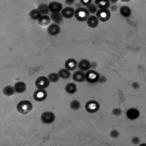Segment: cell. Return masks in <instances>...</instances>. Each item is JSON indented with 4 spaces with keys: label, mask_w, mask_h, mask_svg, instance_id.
<instances>
[{
    "label": "cell",
    "mask_w": 146,
    "mask_h": 146,
    "mask_svg": "<svg viewBox=\"0 0 146 146\" xmlns=\"http://www.w3.org/2000/svg\"><path fill=\"white\" fill-rule=\"evenodd\" d=\"M74 16L76 19L79 21H87L90 17V12L88 11L87 9L85 8H78L75 10Z\"/></svg>",
    "instance_id": "cell-1"
},
{
    "label": "cell",
    "mask_w": 146,
    "mask_h": 146,
    "mask_svg": "<svg viewBox=\"0 0 146 146\" xmlns=\"http://www.w3.org/2000/svg\"><path fill=\"white\" fill-rule=\"evenodd\" d=\"M17 109L18 111L23 114H27L29 113L32 109V105L30 102L24 100V101L20 102L17 105Z\"/></svg>",
    "instance_id": "cell-2"
},
{
    "label": "cell",
    "mask_w": 146,
    "mask_h": 146,
    "mask_svg": "<svg viewBox=\"0 0 146 146\" xmlns=\"http://www.w3.org/2000/svg\"><path fill=\"white\" fill-rule=\"evenodd\" d=\"M50 80L45 76H40L36 80V85L39 89H44L50 85Z\"/></svg>",
    "instance_id": "cell-3"
},
{
    "label": "cell",
    "mask_w": 146,
    "mask_h": 146,
    "mask_svg": "<svg viewBox=\"0 0 146 146\" xmlns=\"http://www.w3.org/2000/svg\"><path fill=\"white\" fill-rule=\"evenodd\" d=\"M97 17L101 21H106L110 17V12L108 9H99L97 12Z\"/></svg>",
    "instance_id": "cell-4"
},
{
    "label": "cell",
    "mask_w": 146,
    "mask_h": 146,
    "mask_svg": "<svg viewBox=\"0 0 146 146\" xmlns=\"http://www.w3.org/2000/svg\"><path fill=\"white\" fill-rule=\"evenodd\" d=\"M99 74L94 70H88L86 74V80L90 83L97 82L99 81Z\"/></svg>",
    "instance_id": "cell-5"
},
{
    "label": "cell",
    "mask_w": 146,
    "mask_h": 146,
    "mask_svg": "<svg viewBox=\"0 0 146 146\" xmlns=\"http://www.w3.org/2000/svg\"><path fill=\"white\" fill-rule=\"evenodd\" d=\"M55 115L52 112H44L41 115V120L44 124H51L55 120Z\"/></svg>",
    "instance_id": "cell-6"
},
{
    "label": "cell",
    "mask_w": 146,
    "mask_h": 146,
    "mask_svg": "<svg viewBox=\"0 0 146 146\" xmlns=\"http://www.w3.org/2000/svg\"><path fill=\"white\" fill-rule=\"evenodd\" d=\"M49 9L50 11L52 13H57V12H61L62 11V5L57 1H52L49 4Z\"/></svg>",
    "instance_id": "cell-7"
},
{
    "label": "cell",
    "mask_w": 146,
    "mask_h": 146,
    "mask_svg": "<svg viewBox=\"0 0 146 146\" xmlns=\"http://www.w3.org/2000/svg\"><path fill=\"white\" fill-rule=\"evenodd\" d=\"M48 33L50 36H57L61 32V28H60L59 25L56 23H52L50 24L48 27Z\"/></svg>",
    "instance_id": "cell-8"
},
{
    "label": "cell",
    "mask_w": 146,
    "mask_h": 146,
    "mask_svg": "<svg viewBox=\"0 0 146 146\" xmlns=\"http://www.w3.org/2000/svg\"><path fill=\"white\" fill-rule=\"evenodd\" d=\"M99 108V104L96 101L94 100H91L88 102L86 105V109L87 111L90 113H95L96 112Z\"/></svg>",
    "instance_id": "cell-9"
},
{
    "label": "cell",
    "mask_w": 146,
    "mask_h": 146,
    "mask_svg": "<svg viewBox=\"0 0 146 146\" xmlns=\"http://www.w3.org/2000/svg\"><path fill=\"white\" fill-rule=\"evenodd\" d=\"M75 12V11L74 9V8L70 7H67L66 8L62 9L61 14L64 18L70 19L74 16Z\"/></svg>",
    "instance_id": "cell-10"
},
{
    "label": "cell",
    "mask_w": 146,
    "mask_h": 146,
    "mask_svg": "<svg viewBox=\"0 0 146 146\" xmlns=\"http://www.w3.org/2000/svg\"><path fill=\"white\" fill-rule=\"evenodd\" d=\"M91 67V63L88 60L86 59L81 60L79 62V64H78V67H79V70H82V71H87V70H89Z\"/></svg>",
    "instance_id": "cell-11"
},
{
    "label": "cell",
    "mask_w": 146,
    "mask_h": 146,
    "mask_svg": "<svg viewBox=\"0 0 146 146\" xmlns=\"http://www.w3.org/2000/svg\"><path fill=\"white\" fill-rule=\"evenodd\" d=\"M73 80L77 82H82L86 80V74L82 70H77L73 74Z\"/></svg>",
    "instance_id": "cell-12"
},
{
    "label": "cell",
    "mask_w": 146,
    "mask_h": 146,
    "mask_svg": "<svg viewBox=\"0 0 146 146\" xmlns=\"http://www.w3.org/2000/svg\"><path fill=\"white\" fill-rule=\"evenodd\" d=\"M47 96V93L44 89H38L34 94V98L37 101H42Z\"/></svg>",
    "instance_id": "cell-13"
},
{
    "label": "cell",
    "mask_w": 146,
    "mask_h": 146,
    "mask_svg": "<svg viewBox=\"0 0 146 146\" xmlns=\"http://www.w3.org/2000/svg\"><path fill=\"white\" fill-rule=\"evenodd\" d=\"M87 25L91 28H96L99 24V19L97 16H90L87 19Z\"/></svg>",
    "instance_id": "cell-14"
},
{
    "label": "cell",
    "mask_w": 146,
    "mask_h": 146,
    "mask_svg": "<svg viewBox=\"0 0 146 146\" xmlns=\"http://www.w3.org/2000/svg\"><path fill=\"white\" fill-rule=\"evenodd\" d=\"M126 115L129 119L133 120L138 118L140 115V113L138 111V110L135 109V108H130V109L127 110Z\"/></svg>",
    "instance_id": "cell-15"
},
{
    "label": "cell",
    "mask_w": 146,
    "mask_h": 146,
    "mask_svg": "<svg viewBox=\"0 0 146 146\" xmlns=\"http://www.w3.org/2000/svg\"><path fill=\"white\" fill-rule=\"evenodd\" d=\"M95 3L100 9H108L110 7V0H95Z\"/></svg>",
    "instance_id": "cell-16"
},
{
    "label": "cell",
    "mask_w": 146,
    "mask_h": 146,
    "mask_svg": "<svg viewBox=\"0 0 146 146\" xmlns=\"http://www.w3.org/2000/svg\"><path fill=\"white\" fill-rule=\"evenodd\" d=\"M15 91L17 93L24 92L27 89V85L23 82H18L14 85Z\"/></svg>",
    "instance_id": "cell-17"
},
{
    "label": "cell",
    "mask_w": 146,
    "mask_h": 146,
    "mask_svg": "<svg viewBox=\"0 0 146 146\" xmlns=\"http://www.w3.org/2000/svg\"><path fill=\"white\" fill-rule=\"evenodd\" d=\"M63 16H62L61 13L60 12H57V13H52L50 16V18L54 22V23L56 24H60L63 20Z\"/></svg>",
    "instance_id": "cell-18"
},
{
    "label": "cell",
    "mask_w": 146,
    "mask_h": 146,
    "mask_svg": "<svg viewBox=\"0 0 146 146\" xmlns=\"http://www.w3.org/2000/svg\"><path fill=\"white\" fill-rule=\"evenodd\" d=\"M38 21L40 25L42 27H46L50 25V22H51V18L47 15H44V16H42L40 17Z\"/></svg>",
    "instance_id": "cell-19"
},
{
    "label": "cell",
    "mask_w": 146,
    "mask_h": 146,
    "mask_svg": "<svg viewBox=\"0 0 146 146\" xmlns=\"http://www.w3.org/2000/svg\"><path fill=\"white\" fill-rule=\"evenodd\" d=\"M77 62L74 59H69L65 63V67L70 70H74L77 68Z\"/></svg>",
    "instance_id": "cell-20"
},
{
    "label": "cell",
    "mask_w": 146,
    "mask_h": 146,
    "mask_svg": "<svg viewBox=\"0 0 146 146\" xmlns=\"http://www.w3.org/2000/svg\"><path fill=\"white\" fill-rule=\"evenodd\" d=\"M58 74H59L60 78L65 80L69 79L70 76H71V72H70V70L67 69L66 68L60 69L59 72H58Z\"/></svg>",
    "instance_id": "cell-21"
},
{
    "label": "cell",
    "mask_w": 146,
    "mask_h": 146,
    "mask_svg": "<svg viewBox=\"0 0 146 146\" xmlns=\"http://www.w3.org/2000/svg\"><path fill=\"white\" fill-rule=\"evenodd\" d=\"M120 13L122 16L128 17L131 15V10L127 6H122L120 9Z\"/></svg>",
    "instance_id": "cell-22"
},
{
    "label": "cell",
    "mask_w": 146,
    "mask_h": 146,
    "mask_svg": "<svg viewBox=\"0 0 146 146\" xmlns=\"http://www.w3.org/2000/svg\"><path fill=\"white\" fill-rule=\"evenodd\" d=\"M65 90L66 92L70 94H73L77 91V86L74 83H70L65 86Z\"/></svg>",
    "instance_id": "cell-23"
},
{
    "label": "cell",
    "mask_w": 146,
    "mask_h": 146,
    "mask_svg": "<svg viewBox=\"0 0 146 146\" xmlns=\"http://www.w3.org/2000/svg\"><path fill=\"white\" fill-rule=\"evenodd\" d=\"M37 10L41 14V15H46L49 13L50 9L48 5H47L46 4H41L37 7Z\"/></svg>",
    "instance_id": "cell-24"
},
{
    "label": "cell",
    "mask_w": 146,
    "mask_h": 146,
    "mask_svg": "<svg viewBox=\"0 0 146 146\" xmlns=\"http://www.w3.org/2000/svg\"><path fill=\"white\" fill-rule=\"evenodd\" d=\"M29 16L31 17V18L34 20H39L40 17L42 16L41 14L38 11L37 9H33L30 12Z\"/></svg>",
    "instance_id": "cell-25"
},
{
    "label": "cell",
    "mask_w": 146,
    "mask_h": 146,
    "mask_svg": "<svg viewBox=\"0 0 146 146\" xmlns=\"http://www.w3.org/2000/svg\"><path fill=\"white\" fill-rule=\"evenodd\" d=\"M15 92L16 91H15L14 87L11 86V85H7L3 90V94L6 96H8L13 95Z\"/></svg>",
    "instance_id": "cell-26"
},
{
    "label": "cell",
    "mask_w": 146,
    "mask_h": 146,
    "mask_svg": "<svg viewBox=\"0 0 146 146\" xmlns=\"http://www.w3.org/2000/svg\"><path fill=\"white\" fill-rule=\"evenodd\" d=\"M86 9L90 14H97V12H98V7L97 6L95 5V3H90L88 5L86 6Z\"/></svg>",
    "instance_id": "cell-27"
},
{
    "label": "cell",
    "mask_w": 146,
    "mask_h": 146,
    "mask_svg": "<svg viewBox=\"0 0 146 146\" xmlns=\"http://www.w3.org/2000/svg\"><path fill=\"white\" fill-rule=\"evenodd\" d=\"M59 75L58 73H50L48 76V78L49 79L50 82L55 83L58 82V80L59 79Z\"/></svg>",
    "instance_id": "cell-28"
},
{
    "label": "cell",
    "mask_w": 146,
    "mask_h": 146,
    "mask_svg": "<svg viewBox=\"0 0 146 146\" xmlns=\"http://www.w3.org/2000/svg\"><path fill=\"white\" fill-rule=\"evenodd\" d=\"M70 107H71L72 109H74L75 111L78 110L80 107V104L79 101L75 100L71 102V104H70Z\"/></svg>",
    "instance_id": "cell-29"
},
{
    "label": "cell",
    "mask_w": 146,
    "mask_h": 146,
    "mask_svg": "<svg viewBox=\"0 0 146 146\" xmlns=\"http://www.w3.org/2000/svg\"><path fill=\"white\" fill-rule=\"evenodd\" d=\"M110 136L112 138H117L119 136V133L117 130H113L110 133Z\"/></svg>",
    "instance_id": "cell-30"
},
{
    "label": "cell",
    "mask_w": 146,
    "mask_h": 146,
    "mask_svg": "<svg viewBox=\"0 0 146 146\" xmlns=\"http://www.w3.org/2000/svg\"><path fill=\"white\" fill-rule=\"evenodd\" d=\"M121 113L122 110L119 109V108H116V109H114L113 110V114L115 116H117V117H119V116L121 115Z\"/></svg>",
    "instance_id": "cell-31"
},
{
    "label": "cell",
    "mask_w": 146,
    "mask_h": 146,
    "mask_svg": "<svg viewBox=\"0 0 146 146\" xmlns=\"http://www.w3.org/2000/svg\"><path fill=\"white\" fill-rule=\"evenodd\" d=\"M80 3L83 5L88 6L90 3H92V0H80Z\"/></svg>",
    "instance_id": "cell-32"
},
{
    "label": "cell",
    "mask_w": 146,
    "mask_h": 146,
    "mask_svg": "<svg viewBox=\"0 0 146 146\" xmlns=\"http://www.w3.org/2000/svg\"><path fill=\"white\" fill-rule=\"evenodd\" d=\"M140 138L137 137H134V138H133V139H132V143H133V144H135V145L138 144V143H140Z\"/></svg>",
    "instance_id": "cell-33"
},
{
    "label": "cell",
    "mask_w": 146,
    "mask_h": 146,
    "mask_svg": "<svg viewBox=\"0 0 146 146\" xmlns=\"http://www.w3.org/2000/svg\"><path fill=\"white\" fill-rule=\"evenodd\" d=\"M75 0H65V3L66 5H72L75 3Z\"/></svg>",
    "instance_id": "cell-34"
},
{
    "label": "cell",
    "mask_w": 146,
    "mask_h": 146,
    "mask_svg": "<svg viewBox=\"0 0 146 146\" xmlns=\"http://www.w3.org/2000/svg\"><path fill=\"white\" fill-rule=\"evenodd\" d=\"M132 86H133V87L134 88V89H138V88H139V87H140V85H139V84H138L137 82H134L133 84V85H132Z\"/></svg>",
    "instance_id": "cell-35"
},
{
    "label": "cell",
    "mask_w": 146,
    "mask_h": 146,
    "mask_svg": "<svg viewBox=\"0 0 146 146\" xmlns=\"http://www.w3.org/2000/svg\"><path fill=\"white\" fill-rule=\"evenodd\" d=\"M118 1H119V0H110V3L115 4L116 3H117Z\"/></svg>",
    "instance_id": "cell-36"
},
{
    "label": "cell",
    "mask_w": 146,
    "mask_h": 146,
    "mask_svg": "<svg viewBox=\"0 0 146 146\" xmlns=\"http://www.w3.org/2000/svg\"><path fill=\"white\" fill-rule=\"evenodd\" d=\"M139 146H146V143H142V144L140 145Z\"/></svg>",
    "instance_id": "cell-37"
}]
</instances>
